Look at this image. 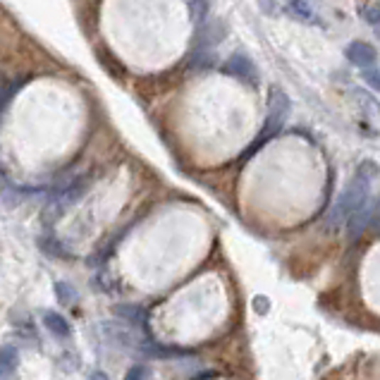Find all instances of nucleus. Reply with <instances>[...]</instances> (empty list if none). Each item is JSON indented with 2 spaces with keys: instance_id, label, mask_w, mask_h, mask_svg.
Masks as SVG:
<instances>
[{
  "instance_id": "f257e3e1",
  "label": "nucleus",
  "mask_w": 380,
  "mask_h": 380,
  "mask_svg": "<svg viewBox=\"0 0 380 380\" xmlns=\"http://www.w3.org/2000/svg\"><path fill=\"white\" fill-rule=\"evenodd\" d=\"M378 175V165L371 161L362 163V168L357 170V175L349 180V185L342 189V194L337 196V201L332 204V208L327 211L325 227L327 230H335V227L344 225L354 213H359L362 208H366L371 196V182Z\"/></svg>"
},
{
  "instance_id": "f03ea898",
  "label": "nucleus",
  "mask_w": 380,
  "mask_h": 380,
  "mask_svg": "<svg viewBox=\"0 0 380 380\" xmlns=\"http://www.w3.org/2000/svg\"><path fill=\"white\" fill-rule=\"evenodd\" d=\"M287 115H290V98H287L283 89L273 87L271 89V106H268V120H266L264 132L259 134V143H264L271 139V136L278 134L280 129H283Z\"/></svg>"
},
{
  "instance_id": "7ed1b4c3",
  "label": "nucleus",
  "mask_w": 380,
  "mask_h": 380,
  "mask_svg": "<svg viewBox=\"0 0 380 380\" xmlns=\"http://www.w3.org/2000/svg\"><path fill=\"white\" fill-rule=\"evenodd\" d=\"M89 187H91V177H89V175H84V177H77V180H72L67 187H65V189H60V192L55 194V199H53V206L58 208V211H65V208L75 206L77 201H80L82 196L89 192Z\"/></svg>"
},
{
  "instance_id": "20e7f679",
  "label": "nucleus",
  "mask_w": 380,
  "mask_h": 380,
  "mask_svg": "<svg viewBox=\"0 0 380 380\" xmlns=\"http://www.w3.org/2000/svg\"><path fill=\"white\" fill-rule=\"evenodd\" d=\"M225 72L232 77H237L241 82H256L259 80V72H256V65H254L244 53H234L230 60L225 63Z\"/></svg>"
},
{
  "instance_id": "39448f33",
  "label": "nucleus",
  "mask_w": 380,
  "mask_h": 380,
  "mask_svg": "<svg viewBox=\"0 0 380 380\" xmlns=\"http://www.w3.org/2000/svg\"><path fill=\"white\" fill-rule=\"evenodd\" d=\"M344 55H347V60L354 63L357 67H371L378 58L376 48H373L371 43H364V41H352L349 45H347Z\"/></svg>"
},
{
  "instance_id": "423d86ee",
  "label": "nucleus",
  "mask_w": 380,
  "mask_h": 380,
  "mask_svg": "<svg viewBox=\"0 0 380 380\" xmlns=\"http://www.w3.org/2000/svg\"><path fill=\"white\" fill-rule=\"evenodd\" d=\"M287 12L299 19V22H306V24H313L318 22V8L313 0H287Z\"/></svg>"
},
{
  "instance_id": "0eeeda50",
  "label": "nucleus",
  "mask_w": 380,
  "mask_h": 380,
  "mask_svg": "<svg viewBox=\"0 0 380 380\" xmlns=\"http://www.w3.org/2000/svg\"><path fill=\"white\" fill-rule=\"evenodd\" d=\"M43 325L48 327L55 337H63V340L72 337V325L67 323V318H63V313H58V311L45 309L43 311Z\"/></svg>"
},
{
  "instance_id": "6e6552de",
  "label": "nucleus",
  "mask_w": 380,
  "mask_h": 380,
  "mask_svg": "<svg viewBox=\"0 0 380 380\" xmlns=\"http://www.w3.org/2000/svg\"><path fill=\"white\" fill-rule=\"evenodd\" d=\"M15 366H17V352L12 347H3L0 349V376L3 373H12Z\"/></svg>"
},
{
  "instance_id": "1a4fd4ad",
  "label": "nucleus",
  "mask_w": 380,
  "mask_h": 380,
  "mask_svg": "<svg viewBox=\"0 0 380 380\" xmlns=\"http://www.w3.org/2000/svg\"><path fill=\"white\" fill-rule=\"evenodd\" d=\"M55 294H58V299L63 301V304H77V299H80V294H77V290L72 285L67 283H55Z\"/></svg>"
},
{
  "instance_id": "9d476101",
  "label": "nucleus",
  "mask_w": 380,
  "mask_h": 380,
  "mask_svg": "<svg viewBox=\"0 0 380 380\" xmlns=\"http://www.w3.org/2000/svg\"><path fill=\"white\" fill-rule=\"evenodd\" d=\"M41 249H45L48 254H53V256H70V251H67V246L63 244V241H58V239H41Z\"/></svg>"
},
{
  "instance_id": "9b49d317",
  "label": "nucleus",
  "mask_w": 380,
  "mask_h": 380,
  "mask_svg": "<svg viewBox=\"0 0 380 380\" xmlns=\"http://www.w3.org/2000/svg\"><path fill=\"white\" fill-rule=\"evenodd\" d=\"M124 380H151V371L146 369V366H132V369L127 371V376H124Z\"/></svg>"
},
{
  "instance_id": "f8f14e48",
  "label": "nucleus",
  "mask_w": 380,
  "mask_h": 380,
  "mask_svg": "<svg viewBox=\"0 0 380 380\" xmlns=\"http://www.w3.org/2000/svg\"><path fill=\"white\" fill-rule=\"evenodd\" d=\"M366 19H369V24L373 27H380V5H371V8H366Z\"/></svg>"
},
{
  "instance_id": "ddd939ff",
  "label": "nucleus",
  "mask_w": 380,
  "mask_h": 380,
  "mask_svg": "<svg viewBox=\"0 0 380 380\" xmlns=\"http://www.w3.org/2000/svg\"><path fill=\"white\" fill-rule=\"evenodd\" d=\"M371 225L376 227V230H380V196H378L376 204H373V208H371Z\"/></svg>"
},
{
  "instance_id": "4468645a",
  "label": "nucleus",
  "mask_w": 380,
  "mask_h": 380,
  "mask_svg": "<svg viewBox=\"0 0 380 380\" xmlns=\"http://www.w3.org/2000/svg\"><path fill=\"white\" fill-rule=\"evenodd\" d=\"M366 80H369V84H371L373 89H378V91H380V75H369V77H366Z\"/></svg>"
},
{
  "instance_id": "2eb2a0df",
  "label": "nucleus",
  "mask_w": 380,
  "mask_h": 380,
  "mask_svg": "<svg viewBox=\"0 0 380 380\" xmlns=\"http://www.w3.org/2000/svg\"><path fill=\"white\" fill-rule=\"evenodd\" d=\"M91 380H110V378L103 371H94V373H91Z\"/></svg>"
}]
</instances>
